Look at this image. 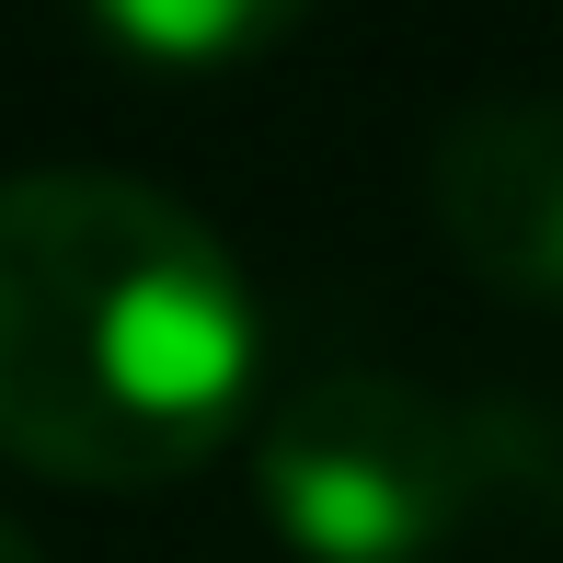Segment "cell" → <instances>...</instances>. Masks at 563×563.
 Here are the masks:
<instances>
[{
	"label": "cell",
	"mask_w": 563,
	"mask_h": 563,
	"mask_svg": "<svg viewBox=\"0 0 563 563\" xmlns=\"http://www.w3.org/2000/svg\"><path fill=\"white\" fill-rule=\"evenodd\" d=\"M311 0H92V23L150 69H219V58H253L276 46Z\"/></svg>",
	"instance_id": "277c9868"
},
{
	"label": "cell",
	"mask_w": 563,
	"mask_h": 563,
	"mask_svg": "<svg viewBox=\"0 0 563 563\" xmlns=\"http://www.w3.org/2000/svg\"><path fill=\"white\" fill-rule=\"evenodd\" d=\"M426 208L506 299H563V92H495L438 126Z\"/></svg>",
	"instance_id": "3957f363"
},
{
	"label": "cell",
	"mask_w": 563,
	"mask_h": 563,
	"mask_svg": "<svg viewBox=\"0 0 563 563\" xmlns=\"http://www.w3.org/2000/svg\"><path fill=\"white\" fill-rule=\"evenodd\" d=\"M265 322L196 208L126 173L0 185V460L139 495L230 449Z\"/></svg>",
	"instance_id": "6da1fadb"
},
{
	"label": "cell",
	"mask_w": 563,
	"mask_h": 563,
	"mask_svg": "<svg viewBox=\"0 0 563 563\" xmlns=\"http://www.w3.org/2000/svg\"><path fill=\"white\" fill-rule=\"evenodd\" d=\"M0 563H35V541H23V529H12V518H0Z\"/></svg>",
	"instance_id": "5b68a950"
},
{
	"label": "cell",
	"mask_w": 563,
	"mask_h": 563,
	"mask_svg": "<svg viewBox=\"0 0 563 563\" xmlns=\"http://www.w3.org/2000/svg\"><path fill=\"white\" fill-rule=\"evenodd\" d=\"M518 472H541V449L506 402H449L391 368L299 379L253 438L265 518L311 563H426Z\"/></svg>",
	"instance_id": "7a4b0ae2"
}]
</instances>
